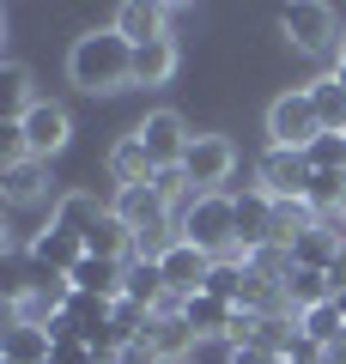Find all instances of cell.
I'll list each match as a JSON object with an SVG mask.
<instances>
[{
    "label": "cell",
    "instance_id": "12",
    "mask_svg": "<svg viewBox=\"0 0 346 364\" xmlns=\"http://www.w3.org/2000/svg\"><path fill=\"white\" fill-rule=\"evenodd\" d=\"M158 267H164V286L170 298H194V291H206V273H213V255H201L194 243H170L164 255H158Z\"/></svg>",
    "mask_w": 346,
    "mask_h": 364
},
{
    "label": "cell",
    "instance_id": "4",
    "mask_svg": "<svg viewBox=\"0 0 346 364\" xmlns=\"http://www.w3.org/2000/svg\"><path fill=\"white\" fill-rule=\"evenodd\" d=\"M237 170V140L231 134H194L189 152H182V176H189L194 195H219Z\"/></svg>",
    "mask_w": 346,
    "mask_h": 364
},
{
    "label": "cell",
    "instance_id": "25",
    "mask_svg": "<svg viewBox=\"0 0 346 364\" xmlns=\"http://www.w3.org/2000/svg\"><path fill=\"white\" fill-rule=\"evenodd\" d=\"M304 207L316 213V219H340V207H346V170H316Z\"/></svg>",
    "mask_w": 346,
    "mask_h": 364
},
{
    "label": "cell",
    "instance_id": "21",
    "mask_svg": "<svg viewBox=\"0 0 346 364\" xmlns=\"http://www.w3.org/2000/svg\"><path fill=\"white\" fill-rule=\"evenodd\" d=\"M298 334H304L316 352H334V346L346 340V316H340V304L328 298V304H316V310H298Z\"/></svg>",
    "mask_w": 346,
    "mask_h": 364
},
{
    "label": "cell",
    "instance_id": "28",
    "mask_svg": "<svg viewBox=\"0 0 346 364\" xmlns=\"http://www.w3.org/2000/svg\"><path fill=\"white\" fill-rule=\"evenodd\" d=\"M19 158H31L25 152V128H19V122H0V164H19Z\"/></svg>",
    "mask_w": 346,
    "mask_h": 364
},
{
    "label": "cell",
    "instance_id": "6",
    "mask_svg": "<svg viewBox=\"0 0 346 364\" xmlns=\"http://www.w3.org/2000/svg\"><path fill=\"white\" fill-rule=\"evenodd\" d=\"M310 182H316V170H310V158L292 152V146H268L261 164H256V188H268L280 207H285V200H304Z\"/></svg>",
    "mask_w": 346,
    "mask_h": 364
},
{
    "label": "cell",
    "instance_id": "15",
    "mask_svg": "<svg viewBox=\"0 0 346 364\" xmlns=\"http://www.w3.org/2000/svg\"><path fill=\"white\" fill-rule=\"evenodd\" d=\"M237 304L213 298V291H194V298H182V322L194 328V340H231L237 334Z\"/></svg>",
    "mask_w": 346,
    "mask_h": 364
},
{
    "label": "cell",
    "instance_id": "9",
    "mask_svg": "<svg viewBox=\"0 0 346 364\" xmlns=\"http://www.w3.org/2000/svg\"><path fill=\"white\" fill-rule=\"evenodd\" d=\"M19 128H25V152L43 158V164H49L55 152H67V140H73V116H67L61 104H49V97H37Z\"/></svg>",
    "mask_w": 346,
    "mask_h": 364
},
{
    "label": "cell",
    "instance_id": "10",
    "mask_svg": "<svg viewBox=\"0 0 346 364\" xmlns=\"http://www.w3.org/2000/svg\"><path fill=\"white\" fill-rule=\"evenodd\" d=\"M273 213H280V200H273L268 188H243V195H237V255L273 249Z\"/></svg>",
    "mask_w": 346,
    "mask_h": 364
},
{
    "label": "cell",
    "instance_id": "7",
    "mask_svg": "<svg viewBox=\"0 0 346 364\" xmlns=\"http://www.w3.org/2000/svg\"><path fill=\"white\" fill-rule=\"evenodd\" d=\"M110 213H115L122 225H128L134 237H158V231H177V207H170V200L158 195L152 182H146V188H115Z\"/></svg>",
    "mask_w": 346,
    "mask_h": 364
},
{
    "label": "cell",
    "instance_id": "16",
    "mask_svg": "<svg viewBox=\"0 0 346 364\" xmlns=\"http://www.w3.org/2000/svg\"><path fill=\"white\" fill-rule=\"evenodd\" d=\"M73 291H85V298H103V304H122V291H128V261H103V255H85L73 273Z\"/></svg>",
    "mask_w": 346,
    "mask_h": 364
},
{
    "label": "cell",
    "instance_id": "18",
    "mask_svg": "<svg viewBox=\"0 0 346 364\" xmlns=\"http://www.w3.org/2000/svg\"><path fill=\"white\" fill-rule=\"evenodd\" d=\"M55 340L43 322H6L0 328V364H49Z\"/></svg>",
    "mask_w": 346,
    "mask_h": 364
},
{
    "label": "cell",
    "instance_id": "17",
    "mask_svg": "<svg viewBox=\"0 0 346 364\" xmlns=\"http://www.w3.org/2000/svg\"><path fill=\"white\" fill-rule=\"evenodd\" d=\"M0 195H6V207H37V200H49V164L43 158L0 164Z\"/></svg>",
    "mask_w": 346,
    "mask_h": 364
},
{
    "label": "cell",
    "instance_id": "5",
    "mask_svg": "<svg viewBox=\"0 0 346 364\" xmlns=\"http://www.w3.org/2000/svg\"><path fill=\"white\" fill-rule=\"evenodd\" d=\"M316 134H322V116H316V104H310V85H292V91H280L268 104V146L304 152Z\"/></svg>",
    "mask_w": 346,
    "mask_h": 364
},
{
    "label": "cell",
    "instance_id": "3",
    "mask_svg": "<svg viewBox=\"0 0 346 364\" xmlns=\"http://www.w3.org/2000/svg\"><path fill=\"white\" fill-rule=\"evenodd\" d=\"M280 31L285 43H292L298 55H310V61L328 67L334 55H340V18H334V6H322V0H292V6H280Z\"/></svg>",
    "mask_w": 346,
    "mask_h": 364
},
{
    "label": "cell",
    "instance_id": "26",
    "mask_svg": "<svg viewBox=\"0 0 346 364\" xmlns=\"http://www.w3.org/2000/svg\"><path fill=\"white\" fill-rule=\"evenodd\" d=\"M310 170H346V134H316V140L304 146Z\"/></svg>",
    "mask_w": 346,
    "mask_h": 364
},
{
    "label": "cell",
    "instance_id": "23",
    "mask_svg": "<svg viewBox=\"0 0 346 364\" xmlns=\"http://www.w3.org/2000/svg\"><path fill=\"white\" fill-rule=\"evenodd\" d=\"M310 104H316V116H322V134H346V85L334 73L310 79Z\"/></svg>",
    "mask_w": 346,
    "mask_h": 364
},
{
    "label": "cell",
    "instance_id": "24",
    "mask_svg": "<svg viewBox=\"0 0 346 364\" xmlns=\"http://www.w3.org/2000/svg\"><path fill=\"white\" fill-rule=\"evenodd\" d=\"M31 73L19 61H0V122H25L31 116Z\"/></svg>",
    "mask_w": 346,
    "mask_h": 364
},
{
    "label": "cell",
    "instance_id": "27",
    "mask_svg": "<svg viewBox=\"0 0 346 364\" xmlns=\"http://www.w3.org/2000/svg\"><path fill=\"white\" fill-rule=\"evenodd\" d=\"M182 364H237V340H194Z\"/></svg>",
    "mask_w": 346,
    "mask_h": 364
},
{
    "label": "cell",
    "instance_id": "19",
    "mask_svg": "<svg viewBox=\"0 0 346 364\" xmlns=\"http://www.w3.org/2000/svg\"><path fill=\"white\" fill-rule=\"evenodd\" d=\"M103 213H110V207H103L98 195H85V188H67V195H61V200L49 207V225H55V231H67V237H79V243H85V231H91V225L103 219Z\"/></svg>",
    "mask_w": 346,
    "mask_h": 364
},
{
    "label": "cell",
    "instance_id": "8",
    "mask_svg": "<svg viewBox=\"0 0 346 364\" xmlns=\"http://www.w3.org/2000/svg\"><path fill=\"white\" fill-rule=\"evenodd\" d=\"M134 134H140V146L152 152L158 170H182V152H189V140H194L177 109H146V116L134 122Z\"/></svg>",
    "mask_w": 346,
    "mask_h": 364
},
{
    "label": "cell",
    "instance_id": "1",
    "mask_svg": "<svg viewBox=\"0 0 346 364\" xmlns=\"http://www.w3.org/2000/svg\"><path fill=\"white\" fill-rule=\"evenodd\" d=\"M67 79H73L79 91H91V97H110V91H128L134 85V43L122 37L115 25L103 31H79L73 49H67Z\"/></svg>",
    "mask_w": 346,
    "mask_h": 364
},
{
    "label": "cell",
    "instance_id": "29",
    "mask_svg": "<svg viewBox=\"0 0 346 364\" xmlns=\"http://www.w3.org/2000/svg\"><path fill=\"white\" fill-rule=\"evenodd\" d=\"M340 225H346V207H340Z\"/></svg>",
    "mask_w": 346,
    "mask_h": 364
},
{
    "label": "cell",
    "instance_id": "14",
    "mask_svg": "<svg viewBox=\"0 0 346 364\" xmlns=\"http://www.w3.org/2000/svg\"><path fill=\"white\" fill-rule=\"evenodd\" d=\"M103 170H110V182L115 188H146V182L158 176V164H152V152L140 146V134H115V146H110V158H103Z\"/></svg>",
    "mask_w": 346,
    "mask_h": 364
},
{
    "label": "cell",
    "instance_id": "2",
    "mask_svg": "<svg viewBox=\"0 0 346 364\" xmlns=\"http://www.w3.org/2000/svg\"><path fill=\"white\" fill-rule=\"evenodd\" d=\"M177 237L213 261L237 255V195H225V188L219 195H189L177 207Z\"/></svg>",
    "mask_w": 346,
    "mask_h": 364
},
{
    "label": "cell",
    "instance_id": "30",
    "mask_svg": "<svg viewBox=\"0 0 346 364\" xmlns=\"http://www.w3.org/2000/svg\"><path fill=\"white\" fill-rule=\"evenodd\" d=\"M340 55H346V37H340Z\"/></svg>",
    "mask_w": 346,
    "mask_h": 364
},
{
    "label": "cell",
    "instance_id": "22",
    "mask_svg": "<svg viewBox=\"0 0 346 364\" xmlns=\"http://www.w3.org/2000/svg\"><path fill=\"white\" fill-rule=\"evenodd\" d=\"M146 346H152V352H158L164 364H182V358L194 352V328L182 322V310H170V316H158V322H152V334H146Z\"/></svg>",
    "mask_w": 346,
    "mask_h": 364
},
{
    "label": "cell",
    "instance_id": "13",
    "mask_svg": "<svg viewBox=\"0 0 346 364\" xmlns=\"http://www.w3.org/2000/svg\"><path fill=\"white\" fill-rule=\"evenodd\" d=\"M110 25L122 31L134 49H146V43H164L170 37V6H164V0H122Z\"/></svg>",
    "mask_w": 346,
    "mask_h": 364
},
{
    "label": "cell",
    "instance_id": "20",
    "mask_svg": "<svg viewBox=\"0 0 346 364\" xmlns=\"http://www.w3.org/2000/svg\"><path fill=\"white\" fill-rule=\"evenodd\" d=\"M177 67H182L177 37L146 43V49H134V85H170V79H177Z\"/></svg>",
    "mask_w": 346,
    "mask_h": 364
},
{
    "label": "cell",
    "instance_id": "11",
    "mask_svg": "<svg viewBox=\"0 0 346 364\" xmlns=\"http://www.w3.org/2000/svg\"><path fill=\"white\" fill-rule=\"evenodd\" d=\"M25 261H31V273H49V279H67V273H73L79 261H85V243H79V237H67V231H55V225H43V231L31 237Z\"/></svg>",
    "mask_w": 346,
    "mask_h": 364
}]
</instances>
